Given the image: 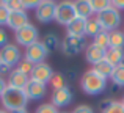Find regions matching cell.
<instances>
[{
	"mask_svg": "<svg viewBox=\"0 0 124 113\" xmlns=\"http://www.w3.org/2000/svg\"><path fill=\"white\" fill-rule=\"evenodd\" d=\"M0 102H2L3 108L8 113H14V112H19V110H24L27 107L28 98H27L24 90L6 86L3 94L0 96Z\"/></svg>",
	"mask_w": 124,
	"mask_h": 113,
	"instance_id": "obj_1",
	"label": "cell"
},
{
	"mask_svg": "<svg viewBox=\"0 0 124 113\" xmlns=\"http://www.w3.org/2000/svg\"><path fill=\"white\" fill-rule=\"evenodd\" d=\"M80 88L85 94L88 96H97L101 93L105 91L107 88V79L101 77L99 74H96L93 69L86 71L80 79Z\"/></svg>",
	"mask_w": 124,
	"mask_h": 113,
	"instance_id": "obj_2",
	"label": "cell"
},
{
	"mask_svg": "<svg viewBox=\"0 0 124 113\" xmlns=\"http://www.w3.org/2000/svg\"><path fill=\"white\" fill-rule=\"evenodd\" d=\"M96 17H97V21H99L102 30L108 31V33L113 31V30H118V27L121 25V21H123V19H121V13H119L115 6L105 9L104 13L97 14Z\"/></svg>",
	"mask_w": 124,
	"mask_h": 113,
	"instance_id": "obj_3",
	"label": "cell"
},
{
	"mask_svg": "<svg viewBox=\"0 0 124 113\" xmlns=\"http://www.w3.org/2000/svg\"><path fill=\"white\" fill-rule=\"evenodd\" d=\"M86 49V39L85 36H64L61 41L60 50L66 57H76L79 55L82 50Z\"/></svg>",
	"mask_w": 124,
	"mask_h": 113,
	"instance_id": "obj_4",
	"label": "cell"
},
{
	"mask_svg": "<svg viewBox=\"0 0 124 113\" xmlns=\"http://www.w3.org/2000/svg\"><path fill=\"white\" fill-rule=\"evenodd\" d=\"M77 17L76 8H74V2H69V0H64V2L57 3V11H55V22L60 25H68Z\"/></svg>",
	"mask_w": 124,
	"mask_h": 113,
	"instance_id": "obj_5",
	"label": "cell"
},
{
	"mask_svg": "<svg viewBox=\"0 0 124 113\" xmlns=\"http://www.w3.org/2000/svg\"><path fill=\"white\" fill-rule=\"evenodd\" d=\"M38 38H39V31H38V28L35 27L33 24H27L25 27H22L21 30L14 31V39L16 43L19 44V46H24L25 49H27L28 46H31V44L38 43Z\"/></svg>",
	"mask_w": 124,
	"mask_h": 113,
	"instance_id": "obj_6",
	"label": "cell"
},
{
	"mask_svg": "<svg viewBox=\"0 0 124 113\" xmlns=\"http://www.w3.org/2000/svg\"><path fill=\"white\" fill-rule=\"evenodd\" d=\"M55 11H57V3L52 0H42L36 9H35V17L41 24H49L55 21Z\"/></svg>",
	"mask_w": 124,
	"mask_h": 113,
	"instance_id": "obj_7",
	"label": "cell"
},
{
	"mask_svg": "<svg viewBox=\"0 0 124 113\" xmlns=\"http://www.w3.org/2000/svg\"><path fill=\"white\" fill-rule=\"evenodd\" d=\"M49 50L46 49V46L42 44V41H38V43L31 44L25 49V53H24V58L28 60L31 64H39V63H44V60L47 58L49 55Z\"/></svg>",
	"mask_w": 124,
	"mask_h": 113,
	"instance_id": "obj_8",
	"label": "cell"
},
{
	"mask_svg": "<svg viewBox=\"0 0 124 113\" xmlns=\"http://www.w3.org/2000/svg\"><path fill=\"white\" fill-rule=\"evenodd\" d=\"M74 101V94L68 86L64 88H60V90H54L52 93V98H50V104L57 108H63V107H68L71 105Z\"/></svg>",
	"mask_w": 124,
	"mask_h": 113,
	"instance_id": "obj_9",
	"label": "cell"
},
{
	"mask_svg": "<svg viewBox=\"0 0 124 113\" xmlns=\"http://www.w3.org/2000/svg\"><path fill=\"white\" fill-rule=\"evenodd\" d=\"M21 50L16 44H6L5 47L0 49V61L8 66H17V63L21 61Z\"/></svg>",
	"mask_w": 124,
	"mask_h": 113,
	"instance_id": "obj_10",
	"label": "cell"
},
{
	"mask_svg": "<svg viewBox=\"0 0 124 113\" xmlns=\"http://www.w3.org/2000/svg\"><path fill=\"white\" fill-rule=\"evenodd\" d=\"M52 75H54V69L44 61V63H39V64H35L33 66V71L30 74V80H35V82L47 85L50 82Z\"/></svg>",
	"mask_w": 124,
	"mask_h": 113,
	"instance_id": "obj_11",
	"label": "cell"
},
{
	"mask_svg": "<svg viewBox=\"0 0 124 113\" xmlns=\"http://www.w3.org/2000/svg\"><path fill=\"white\" fill-rule=\"evenodd\" d=\"M24 91H25V94H27L28 99H31V101H39V99H42L46 96V93H47V85L35 82V80H28V83L24 88Z\"/></svg>",
	"mask_w": 124,
	"mask_h": 113,
	"instance_id": "obj_12",
	"label": "cell"
},
{
	"mask_svg": "<svg viewBox=\"0 0 124 113\" xmlns=\"http://www.w3.org/2000/svg\"><path fill=\"white\" fill-rule=\"evenodd\" d=\"M27 24H30L27 11H13V13H9L6 25H8L11 30L17 31V30H21L22 27H25Z\"/></svg>",
	"mask_w": 124,
	"mask_h": 113,
	"instance_id": "obj_13",
	"label": "cell"
},
{
	"mask_svg": "<svg viewBox=\"0 0 124 113\" xmlns=\"http://www.w3.org/2000/svg\"><path fill=\"white\" fill-rule=\"evenodd\" d=\"M28 80H30V77H28L27 74L21 72L19 69H13L11 72L8 74V80H6V83H8V86H11V88L24 90L25 86H27Z\"/></svg>",
	"mask_w": 124,
	"mask_h": 113,
	"instance_id": "obj_14",
	"label": "cell"
},
{
	"mask_svg": "<svg viewBox=\"0 0 124 113\" xmlns=\"http://www.w3.org/2000/svg\"><path fill=\"white\" fill-rule=\"evenodd\" d=\"M104 58H105V50L104 49L94 46V44L86 46V49H85V60H86L90 64L94 66V64H97L99 61H102Z\"/></svg>",
	"mask_w": 124,
	"mask_h": 113,
	"instance_id": "obj_15",
	"label": "cell"
},
{
	"mask_svg": "<svg viewBox=\"0 0 124 113\" xmlns=\"http://www.w3.org/2000/svg\"><path fill=\"white\" fill-rule=\"evenodd\" d=\"M85 28H86V19L76 17L66 27L68 36H85Z\"/></svg>",
	"mask_w": 124,
	"mask_h": 113,
	"instance_id": "obj_16",
	"label": "cell"
},
{
	"mask_svg": "<svg viewBox=\"0 0 124 113\" xmlns=\"http://www.w3.org/2000/svg\"><path fill=\"white\" fill-rule=\"evenodd\" d=\"M74 8H76V13H77V17L80 19H91L93 17V9H91V5H90V0H76L74 2Z\"/></svg>",
	"mask_w": 124,
	"mask_h": 113,
	"instance_id": "obj_17",
	"label": "cell"
},
{
	"mask_svg": "<svg viewBox=\"0 0 124 113\" xmlns=\"http://www.w3.org/2000/svg\"><path fill=\"white\" fill-rule=\"evenodd\" d=\"M104 60H107L112 66H119V64L124 63V49H112V47H108L105 50V58Z\"/></svg>",
	"mask_w": 124,
	"mask_h": 113,
	"instance_id": "obj_18",
	"label": "cell"
},
{
	"mask_svg": "<svg viewBox=\"0 0 124 113\" xmlns=\"http://www.w3.org/2000/svg\"><path fill=\"white\" fill-rule=\"evenodd\" d=\"M108 47L112 49H124V31L113 30L108 33Z\"/></svg>",
	"mask_w": 124,
	"mask_h": 113,
	"instance_id": "obj_19",
	"label": "cell"
},
{
	"mask_svg": "<svg viewBox=\"0 0 124 113\" xmlns=\"http://www.w3.org/2000/svg\"><path fill=\"white\" fill-rule=\"evenodd\" d=\"M113 69H115V66H112L107 60H102V61H99L97 64H94V66H93L94 72L99 74V75L104 77V79H110L112 74H113Z\"/></svg>",
	"mask_w": 124,
	"mask_h": 113,
	"instance_id": "obj_20",
	"label": "cell"
},
{
	"mask_svg": "<svg viewBox=\"0 0 124 113\" xmlns=\"http://www.w3.org/2000/svg\"><path fill=\"white\" fill-rule=\"evenodd\" d=\"M101 110H102V113H124V105L121 101H110V99H107V101L102 102Z\"/></svg>",
	"mask_w": 124,
	"mask_h": 113,
	"instance_id": "obj_21",
	"label": "cell"
},
{
	"mask_svg": "<svg viewBox=\"0 0 124 113\" xmlns=\"http://www.w3.org/2000/svg\"><path fill=\"white\" fill-rule=\"evenodd\" d=\"M101 31H104V30H102V27H101L97 17L88 19V21H86V28H85V38H86V36L94 38V36H97Z\"/></svg>",
	"mask_w": 124,
	"mask_h": 113,
	"instance_id": "obj_22",
	"label": "cell"
},
{
	"mask_svg": "<svg viewBox=\"0 0 124 113\" xmlns=\"http://www.w3.org/2000/svg\"><path fill=\"white\" fill-rule=\"evenodd\" d=\"M42 44L46 46V49H47L49 52L60 49V46H61L60 39H58V36H57L55 33H47V35H46L44 39H42Z\"/></svg>",
	"mask_w": 124,
	"mask_h": 113,
	"instance_id": "obj_23",
	"label": "cell"
},
{
	"mask_svg": "<svg viewBox=\"0 0 124 113\" xmlns=\"http://www.w3.org/2000/svg\"><path fill=\"white\" fill-rule=\"evenodd\" d=\"M90 5H91V9H93V13L96 16L113 6L112 0H90Z\"/></svg>",
	"mask_w": 124,
	"mask_h": 113,
	"instance_id": "obj_24",
	"label": "cell"
},
{
	"mask_svg": "<svg viewBox=\"0 0 124 113\" xmlns=\"http://www.w3.org/2000/svg\"><path fill=\"white\" fill-rule=\"evenodd\" d=\"M110 80L113 82V85L119 86V88H124V63L119 64V66H115Z\"/></svg>",
	"mask_w": 124,
	"mask_h": 113,
	"instance_id": "obj_25",
	"label": "cell"
},
{
	"mask_svg": "<svg viewBox=\"0 0 124 113\" xmlns=\"http://www.w3.org/2000/svg\"><path fill=\"white\" fill-rule=\"evenodd\" d=\"M52 85V88L54 90H60V88H64V86H68V82H66V77H64L63 72H54V75H52L50 82H49Z\"/></svg>",
	"mask_w": 124,
	"mask_h": 113,
	"instance_id": "obj_26",
	"label": "cell"
},
{
	"mask_svg": "<svg viewBox=\"0 0 124 113\" xmlns=\"http://www.w3.org/2000/svg\"><path fill=\"white\" fill-rule=\"evenodd\" d=\"M93 44L101 47V49H104V50H107L108 49V31H101L97 36H94Z\"/></svg>",
	"mask_w": 124,
	"mask_h": 113,
	"instance_id": "obj_27",
	"label": "cell"
},
{
	"mask_svg": "<svg viewBox=\"0 0 124 113\" xmlns=\"http://www.w3.org/2000/svg\"><path fill=\"white\" fill-rule=\"evenodd\" d=\"M0 2L3 3V6H5L9 13H13V11H25L24 6H22V0H0Z\"/></svg>",
	"mask_w": 124,
	"mask_h": 113,
	"instance_id": "obj_28",
	"label": "cell"
},
{
	"mask_svg": "<svg viewBox=\"0 0 124 113\" xmlns=\"http://www.w3.org/2000/svg\"><path fill=\"white\" fill-rule=\"evenodd\" d=\"M33 66L35 64H31L28 60H25V58H22L21 61L17 63V66H16V69H19L21 72H24V74H27L28 77H30V74H31V71H33Z\"/></svg>",
	"mask_w": 124,
	"mask_h": 113,
	"instance_id": "obj_29",
	"label": "cell"
},
{
	"mask_svg": "<svg viewBox=\"0 0 124 113\" xmlns=\"http://www.w3.org/2000/svg\"><path fill=\"white\" fill-rule=\"evenodd\" d=\"M35 113H58V108L54 107L50 102H46V104H41Z\"/></svg>",
	"mask_w": 124,
	"mask_h": 113,
	"instance_id": "obj_30",
	"label": "cell"
},
{
	"mask_svg": "<svg viewBox=\"0 0 124 113\" xmlns=\"http://www.w3.org/2000/svg\"><path fill=\"white\" fill-rule=\"evenodd\" d=\"M8 16H9V11L3 6V3L0 2V25H6V22H8Z\"/></svg>",
	"mask_w": 124,
	"mask_h": 113,
	"instance_id": "obj_31",
	"label": "cell"
},
{
	"mask_svg": "<svg viewBox=\"0 0 124 113\" xmlns=\"http://www.w3.org/2000/svg\"><path fill=\"white\" fill-rule=\"evenodd\" d=\"M39 3L41 2H38V0H22V6H24V9L27 11V9H31V8H35L36 9L38 6H39Z\"/></svg>",
	"mask_w": 124,
	"mask_h": 113,
	"instance_id": "obj_32",
	"label": "cell"
},
{
	"mask_svg": "<svg viewBox=\"0 0 124 113\" xmlns=\"http://www.w3.org/2000/svg\"><path fill=\"white\" fill-rule=\"evenodd\" d=\"M72 113H94V110L90 107V105L82 104V105H77V107L72 110Z\"/></svg>",
	"mask_w": 124,
	"mask_h": 113,
	"instance_id": "obj_33",
	"label": "cell"
},
{
	"mask_svg": "<svg viewBox=\"0 0 124 113\" xmlns=\"http://www.w3.org/2000/svg\"><path fill=\"white\" fill-rule=\"evenodd\" d=\"M6 44H8V35H6V31L0 27V49L5 47Z\"/></svg>",
	"mask_w": 124,
	"mask_h": 113,
	"instance_id": "obj_34",
	"label": "cell"
},
{
	"mask_svg": "<svg viewBox=\"0 0 124 113\" xmlns=\"http://www.w3.org/2000/svg\"><path fill=\"white\" fill-rule=\"evenodd\" d=\"M11 71H13L11 66H8V64H5V63L0 61V75H2V74H9Z\"/></svg>",
	"mask_w": 124,
	"mask_h": 113,
	"instance_id": "obj_35",
	"label": "cell"
},
{
	"mask_svg": "<svg viewBox=\"0 0 124 113\" xmlns=\"http://www.w3.org/2000/svg\"><path fill=\"white\" fill-rule=\"evenodd\" d=\"M112 5L115 6L116 9H124V0H112Z\"/></svg>",
	"mask_w": 124,
	"mask_h": 113,
	"instance_id": "obj_36",
	"label": "cell"
},
{
	"mask_svg": "<svg viewBox=\"0 0 124 113\" xmlns=\"http://www.w3.org/2000/svg\"><path fill=\"white\" fill-rule=\"evenodd\" d=\"M6 86H8V83H6V80L3 79L2 75H0V96L3 94V91L6 90Z\"/></svg>",
	"mask_w": 124,
	"mask_h": 113,
	"instance_id": "obj_37",
	"label": "cell"
},
{
	"mask_svg": "<svg viewBox=\"0 0 124 113\" xmlns=\"http://www.w3.org/2000/svg\"><path fill=\"white\" fill-rule=\"evenodd\" d=\"M14 113H30V112H28L27 108H24V110H19V112H14Z\"/></svg>",
	"mask_w": 124,
	"mask_h": 113,
	"instance_id": "obj_38",
	"label": "cell"
},
{
	"mask_svg": "<svg viewBox=\"0 0 124 113\" xmlns=\"http://www.w3.org/2000/svg\"><path fill=\"white\" fill-rule=\"evenodd\" d=\"M0 113H8V112H6V110H0Z\"/></svg>",
	"mask_w": 124,
	"mask_h": 113,
	"instance_id": "obj_39",
	"label": "cell"
},
{
	"mask_svg": "<svg viewBox=\"0 0 124 113\" xmlns=\"http://www.w3.org/2000/svg\"><path fill=\"white\" fill-rule=\"evenodd\" d=\"M121 102H123V105H124V96H123V99H121Z\"/></svg>",
	"mask_w": 124,
	"mask_h": 113,
	"instance_id": "obj_40",
	"label": "cell"
},
{
	"mask_svg": "<svg viewBox=\"0 0 124 113\" xmlns=\"http://www.w3.org/2000/svg\"><path fill=\"white\" fill-rule=\"evenodd\" d=\"M58 113H66V112H58Z\"/></svg>",
	"mask_w": 124,
	"mask_h": 113,
	"instance_id": "obj_41",
	"label": "cell"
}]
</instances>
